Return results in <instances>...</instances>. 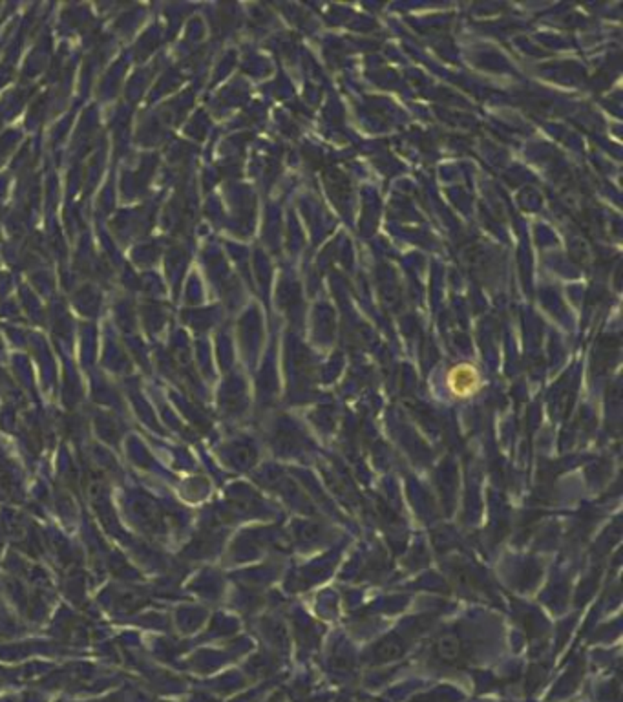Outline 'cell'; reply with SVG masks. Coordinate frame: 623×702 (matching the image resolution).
Listing matches in <instances>:
<instances>
[{"mask_svg":"<svg viewBox=\"0 0 623 702\" xmlns=\"http://www.w3.org/2000/svg\"><path fill=\"white\" fill-rule=\"evenodd\" d=\"M479 385V375L470 364H461L449 373V386L459 397H466Z\"/></svg>","mask_w":623,"mask_h":702,"instance_id":"6da1fadb","label":"cell"},{"mask_svg":"<svg viewBox=\"0 0 623 702\" xmlns=\"http://www.w3.org/2000/svg\"><path fill=\"white\" fill-rule=\"evenodd\" d=\"M437 655L440 656V661L445 662H455L461 655V642L459 638L454 635V633H445L437 640Z\"/></svg>","mask_w":623,"mask_h":702,"instance_id":"3957f363","label":"cell"},{"mask_svg":"<svg viewBox=\"0 0 623 702\" xmlns=\"http://www.w3.org/2000/svg\"><path fill=\"white\" fill-rule=\"evenodd\" d=\"M404 653V644L397 638V636H388L384 638L382 642H378V646L375 647L373 656L377 662H391L400 658Z\"/></svg>","mask_w":623,"mask_h":702,"instance_id":"7a4b0ae2","label":"cell"}]
</instances>
